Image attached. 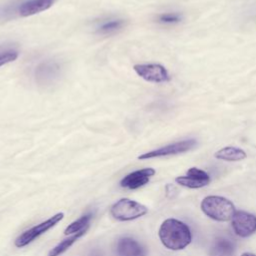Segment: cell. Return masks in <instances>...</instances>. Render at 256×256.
<instances>
[{"instance_id": "cell-1", "label": "cell", "mask_w": 256, "mask_h": 256, "mask_svg": "<svg viewBox=\"0 0 256 256\" xmlns=\"http://www.w3.org/2000/svg\"><path fill=\"white\" fill-rule=\"evenodd\" d=\"M158 236L162 245L172 251L183 250L192 242L189 226L175 218H168L161 223Z\"/></svg>"}, {"instance_id": "cell-2", "label": "cell", "mask_w": 256, "mask_h": 256, "mask_svg": "<svg viewBox=\"0 0 256 256\" xmlns=\"http://www.w3.org/2000/svg\"><path fill=\"white\" fill-rule=\"evenodd\" d=\"M201 211L210 219L218 222L231 221L236 212L235 205L226 197L209 195L202 199Z\"/></svg>"}, {"instance_id": "cell-3", "label": "cell", "mask_w": 256, "mask_h": 256, "mask_svg": "<svg viewBox=\"0 0 256 256\" xmlns=\"http://www.w3.org/2000/svg\"><path fill=\"white\" fill-rule=\"evenodd\" d=\"M148 208L134 200L122 198L115 202L110 209L112 217L118 221H131L147 214Z\"/></svg>"}, {"instance_id": "cell-4", "label": "cell", "mask_w": 256, "mask_h": 256, "mask_svg": "<svg viewBox=\"0 0 256 256\" xmlns=\"http://www.w3.org/2000/svg\"><path fill=\"white\" fill-rule=\"evenodd\" d=\"M64 218V213L59 212L55 215L51 216L49 219L39 223L38 225H35L34 227L26 230L21 235H19L15 240V246L18 248H22L32 241H34L36 238H38L40 235L44 234L46 231L54 227L58 222H60Z\"/></svg>"}, {"instance_id": "cell-5", "label": "cell", "mask_w": 256, "mask_h": 256, "mask_svg": "<svg viewBox=\"0 0 256 256\" xmlns=\"http://www.w3.org/2000/svg\"><path fill=\"white\" fill-rule=\"evenodd\" d=\"M231 227L237 236L250 237L256 232V216L244 210H236L231 219Z\"/></svg>"}, {"instance_id": "cell-6", "label": "cell", "mask_w": 256, "mask_h": 256, "mask_svg": "<svg viewBox=\"0 0 256 256\" xmlns=\"http://www.w3.org/2000/svg\"><path fill=\"white\" fill-rule=\"evenodd\" d=\"M197 145L196 140L194 139H187L178 141L163 147H160L158 149L146 152L144 154H141L138 156L139 160H145L150 158H156V157H163V156H170V155H177L181 153H185L191 149H193Z\"/></svg>"}, {"instance_id": "cell-7", "label": "cell", "mask_w": 256, "mask_h": 256, "mask_svg": "<svg viewBox=\"0 0 256 256\" xmlns=\"http://www.w3.org/2000/svg\"><path fill=\"white\" fill-rule=\"evenodd\" d=\"M175 182L189 189H199L210 183V176L206 171L200 168L191 167L187 170L185 175L176 177Z\"/></svg>"}, {"instance_id": "cell-8", "label": "cell", "mask_w": 256, "mask_h": 256, "mask_svg": "<svg viewBox=\"0 0 256 256\" xmlns=\"http://www.w3.org/2000/svg\"><path fill=\"white\" fill-rule=\"evenodd\" d=\"M134 71L144 80L153 83H163L169 81L167 70L160 64H136Z\"/></svg>"}, {"instance_id": "cell-9", "label": "cell", "mask_w": 256, "mask_h": 256, "mask_svg": "<svg viewBox=\"0 0 256 256\" xmlns=\"http://www.w3.org/2000/svg\"><path fill=\"white\" fill-rule=\"evenodd\" d=\"M155 170L153 168H143L133 171L124 176L120 181V186L126 189L134 190L146 185L152 176H154Z\"/></svg>"}, {"instance_id": "cell-10", "label": "cell", "mask_w": 256, "mask_h": 256, "mask_svg": "<svg viewBox=\"0 0 256 256\" xmlns=\"http://www.w3.org/2000/svg\"><path fill=\"white\" fill-rule=\"evenodd\" d=\"M60 65L54 61L40 63L35 69V79L39 84H49L58 78Z\"/></svg>"}, {"instance_id": "cell-11", "label": "cell", "mask_w": 256, "mask_h": 256, "mask_svg": "<svg viewBox=\"0 0 256 256\" xmlns=\"http://www.w3.org/2000/svg\"><path fill=\"white\" fill-rule=\"evenodd\" d=\"M117 256H147L145 248L135 239L124 237L116 245Z\"/></svg>"}, {"instance_id": "cell-12", "label": "cell", "mask_w": 256, "mask_h": 256, "mask_svg": "<svg viewBox=\"0 0 256 256\" xmlns=\"http://www.w3.org/2000/svg\"><path fill=\"white\" fill-rule=\"evenodd\" d=\"M235 243L226 237H217L209 248L208 256H234Z\"/></svg>"}, {"instance_id": "cell-13", "label": "cell", "mask_w": 256, "mask_h": 256, "mask_svg": "<svg viewBox=\"0 0 256 256\" xmlns=\"http://www.w3.org/2000/svg\"><path fill=\"white\" fill-rule=\"evenodd\" d=\"M55 0H28L19 7V14L22 17H28L49 9Z\"/></svg>"}, {"instance_id": "cell-14", "label": "cell", "mask_w": 256, "mask_h": 256, "mask_svg": "<svg viewBox=\"0 0 256 256\" xmlns=\"http://www.w3.org/2000/svg\"><path fill=\"white\" fill-rule=\"evenodd\" d=\"M214 156L216 159H219V160L235 162V161L244 160L247 157V154L241 148L234 147V146H226L218 150L214 154Z\"/></svg>"}, {"instance_id": "cell-15", "label": "cell", "mask_w": 256, "mask_h": 256, "mask_svg": "<svg viewBox=\"0 0 256 256\" xmlns=\"http://www.w3.org/2000/svg\"><path fill=\"white\" fill-rule=\"evenodd\" d=\"M87 229H88V227L84 228L83 230H81V231H79V232H77V233L72 234L70 237H68V238L64 239L63 241H61L60 243H58L55 247H53V248L49 251L48 256H59V255L63 254L66 250H68V249L72 246V244H73L74 242H76L80 237H82V236L86 233Z\"/></svg>"}, {"instance_id": "cell-16", "label": "cell", "mask_w": 256, "mask_h": 256, "mask_svg": "<svg viewBox=\"0 0 256 256\" xmlns=\"http://www.w3.org/2000/svg\"><path fill=\"white\" fill-rule=\"evenodd\" d=\"M92 218V214H85L83 216H81L79 219L73 221L71 224H69L65 230H64V234L68 235V234H74L77 233L81 230H83L84 228L89 226V222Z\"/></svg>"}, {"instance_id": "cell-17", "label": "cell", "mask_w": 256, "mask_h": 256, "mask_svg": "<svg viewBox=\"0 0 256 256\" xmlns=\"http://www.w3.org/2000/svg\"><path fill=\"white\" fill-rule=\"evenodd\" d=\"M123 25H124V21L121 19L112 20V21H108V22L104 23L102 26H100L98 31L103 34H109V33H113L115 31L121 29Z\"/></svg>"}, {"instance_id": "cell-18", "label": "cell", "mask_w": 256, "mask_h": 256, "mask_svg": "<svg viewBox=\"0 0 256 256\" xmlns=\"http://www.w3.org/2000/svg\"><path fill=\"white\" fill-rule=\"evenodd\" d=\"M17 57L18 53L16 51H7L5 53L0 54V66L16 60Z\"/></svg>"}, {"instance_id": "cell-19", "label": "cell", "mask_w": 256, "mask_h": 256, "mask_svg": "<svg viewBox=\"0 0 256 256\" xmlns=\"http://www.w3.org/2000/svg\"><path fill=\"white\" fill-rule=\"evenodd\" d=\"M159 20L163 23H176L180 21V16L174 13H165L159 17Z\"/></svg>"}, {"instance_id": "cell-20", "label": "cell", "mask_w": 256, "mask_h": 256, "mask_svg": "<svg viewBox=\"0 0 256 256\" xmlns=\"http://www.w3.org/2000/svg\"><path fill=\"white\" fill-rule=\"evenodd\" d=\"M240 256H256V254L251 253V252H244V253H242Z\"/></svg>"}]
</instances>
